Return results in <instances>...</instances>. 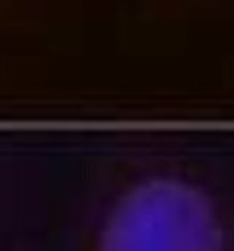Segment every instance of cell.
Here are the masks:
<instances>
[{
    "instance_id": "cell-1",
    "label": "cell",
    "mask_w": 234,
    "mask_h": 251,
    "mask_svg": "<svg viewBox=\"0 0 234 251\" xmlns=\"http://www.w3.org/2000/svg\"><path fill=\"white\" fill-rule=\"evenodd\" d=\"M99 251H224V236L202 193L181 180L159 178L118 202Z\"/></svg>"
}]
</instances>
